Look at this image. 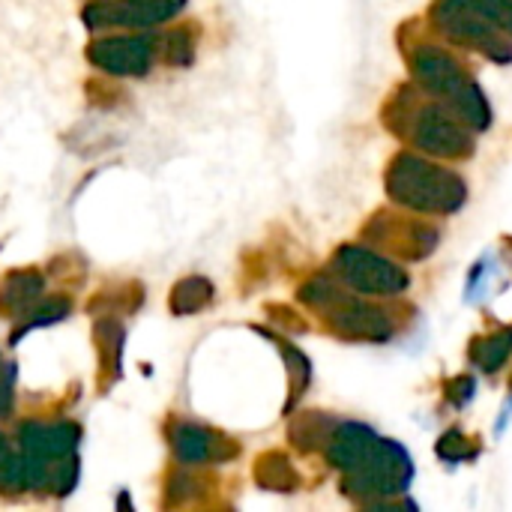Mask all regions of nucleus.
<instances>
[{
	"instance_id": "1a4fd4ad",
	"label": "nucleus",
	"mask_w": 512,
	"mask_h": 512,
	"mask_svg": "<svg viewBox=\"0 0 512 512\" xmlns=\"http://www.w3.org/2000/svg\"><path fill=\"white\" fill-rule=\"evenodd\" d=\"M183 6V0H105L93 3L87 12V21L96 27L105 24H153L168 15H174Z\"/></svg>"
},
{
	"instance_id": "7ed1b4c3",
	"label": "nucleus",
	"mask_w": 512,
	"mask_h": 512,
	"mask_svg": "<svg viewBox=\"0 0 512 512\" xmlns=\"http://www.w3.org/2000/svg\"><path fill=\"white\" fill-rule=\"evenodd\" d=\"M387 192L396 204L435 216L459 213L468 201V186L456 171L414 153H402L390 162Z\"/></svg>"
},
{
	"instance_id": "f8f14e48",
	"label": "nucleus",
	"mask_w": 512,
	"mask_h": 512,
	"mask_svg": "<svg viewBox=\"0 0 512 512\" xmlns=\"http://www.w3.org/2000/svg\"><path fill=\"white\" fill-rule=\"evenodd\" d=\"M512 357V330H498V333H489L483 339H477L471 345V360L477 369L495 375L507 366V360Z\"/></svg>"
},
{
	"instance_id": "9b49d317",
	"label": "nucleus",
	"mask_w": 512,
	"mask_h": 512,
	"mask_svg": "<svg viewBox=\"0 0 512 512\" xmlns=\"http://www.w3.org/2000/svg\"><path fill=\"white\" fill-rule=\"evenodd\" d=\"M219 447H225V441L195 429V426H180L174 432V450L183 462L195 465V462H204V459H225V453H219Z\"/></svg>"
},
{
	"instance_id": "f03ea898",
	"label": "nucleus",
	"mask_w": 512,
	"mask_h": 512,
	"mask_svg": "<svg viewBox=\"0 0 512 512\" xmlns=\"http://www.w3.org/2000/svg\"><path fill=\"white\" fill-rule=\"evenodd\" d=\"M411 72L426 93L459 114L474 132H486L492 126V105L486 93L450 51L438 45H420L411 54Z\"/></svg>"
},
{
	"instance_id": "f257e3e1",
	"label": "nucleus",
	"mask_w": 512,
	"mask_h": 512,
	"mask_svg": "<svg viewBox=\"0 0 512 512\" xmlns=\"http://www.w3.org/2000/svg\"><path fill=\"white\" fill-rule=\"evenodd\" d=\"M387 111H396V117L387 114L393 132L405 135L417 150L441 159H468L474 153V135L468 132V123L438 99H420L414 90H402Z\"/></svg>"
},
{
	"instance_id": "39448f33",
	"label": "nucleus",
	"mask_w": 512,
	"mask_h": 512,
	"mask_svg": "<svg viewBox=\"0 0 512 512\" xmlns=\"http://www.w3.org/2000/svg\"><path fill=\"white\" fill-rule=\"evenodd\" d=\"M414 480V462L408 450L390 438H375L363 459L345 471V492L354 498H393L408 492Z\"/></svg>"
},
{
	"instance_id": "0eeeda50",
	"label": "nucleus",
	"mask_w": 512,
	"mask_h": 512,
	"mask_svg": "<svg viewBox=\"0 0 512 512\" xmlns=\"http://www.w3.org/2000/svg\"><path fill=\"white\" fill-rule=\"evenodd\" d=\"M435 21L441 24V30L453 42H459L471 51H480L498 63H510L512 60L510 36L501 27H495L489 18H483L480 12L465 6L462 0H441L435 9Z\"/></svg>"
},
{
	"instance_id": "ddd939ff",
	"label": "nucleus",
	"mask_w": 512,
	"mask_h": 512,
	"mask_svg": "<svg viewBox=\"0 0 512 512\" xmlns=\"http://www.w3.org/2000/svg\"><path fill=\"white\" fill-rule=\"evenodd\" d=\"M483 18H489L495 27H501L507 36H512V0H462Z\"/></svg>"
},
{
	"instance_id": "4468645a",
	"label": "nucleus",
	"mask_w": 512,
	"mask_h": 512,
	"mask_svg": "<svg viewBox=\"0 0 512 512\" xmlns=\"http://www.w3.org/2000/svg\"><path fill=\"white\" fill-rule=\"evenodd\" d=\"M438 456H441L444 462H453V465H459V462L471 459V456H474V450H471V438H465L459 429H453V432L441 435V441H438Z\"/></svg>"
},
{
	"instance_id": "423d86ee",
	"label": "nucleus",
	"mask_w": 512,
	"mask_h": 512,
	"mask_svg": "<svg viewBox=\"0 0 512 512\" xmlns=\"http://www.w3.org/2000/svg\"><path fill=\"white\" fill-rule=\"evenodd\" d=\"M333 267L345 285H351L354 291L369 294V297H399L411 285L408 273L396 261L384 258L366 246H342Z\"/></svg>"
},
{
	"instance_id": "9d476101",
	"label": "nucleus",
	"mask_w": 512,
	"mask_h": 512,
	"mask_svg": "<svg viewBox=\"0 0 512 512\" xmlns=\"http://www.w3.org/2000/svg\"><path fill=\"white\" fill-rule=\"evenodd\" d=\"M150 57L147 39H108L93 48V60L111 72H144Z\"/></svg>"
},
{
	"instance_id": "2eb2a0df",
	"label": "nucleus",
	"mask_w": 512,
	"mask_h": 512,
	"mask_svg": "<svg viewBox=\"0 0 512 512\" xmlns=\"http://www.w3.org/2000/svg\"><path fill=\"white\" fill-rule=\"evenodd\" d=\"M447 390H450V399H453V405H468L471 399H474V378H468V375H462V378H456V381H450L447 384Z\"/></svg>"
},
{
	"instance_id": "6e6552de",
	"label": "nucleus",
	"mask_w": 512,
	"mask_h": 512,
	"mask_svg": "<svg viewBox=\"0 0 512 512\" xmlns=\"http://www.w3.org/2000/svg\"><path fill=\"white\" fill-rule=\"evenodd\" d=\"M369 237L390 249V252H399L402 258H411V261H420L426 255L435 252L438 246V231L423 225V222H411V219H402V216H387L381 213L372 228H369Z\"/></svg>"
},
{
	"instance_id": "20e7f679",
	"label": "nucleus",
	"mask_w": 512,
	"mask_h": 512,
	"mask_svg": "<svg viewBox=\"0 0 512 512\" xmlns=\"http://www.w3.org/2000/svg\"><path fill=\"white\" fill-rule=\"evenodd\" d=\"M306 300L330 321V327L345 336V339H360V342H390L396 327L393 318L381 309L372 306L360 297H351L345 291H339L333 282L318 279L312 282L306 291Z\"/></svg>"
}]
</instances>
